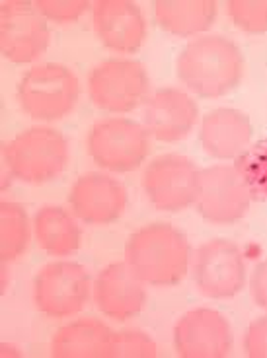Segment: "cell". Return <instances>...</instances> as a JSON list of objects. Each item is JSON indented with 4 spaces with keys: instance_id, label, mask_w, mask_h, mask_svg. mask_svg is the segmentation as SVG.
I'll use <instances>...</instances> for the list:
<instances>
[{
    "instance_id": "9",
    "label": "cell",
    "mask_w": 267,
    "mask_h": 358,
    "mask_svg": "<svg viewBox=\"0 0 267 358\" xmlns=\"http://www.w3.org/2000/svg\"><path fill=\"white\" fill-rule=\"evenodd\" d=\"M199 173L193 162L179 154H164L146 166L143 189L158 210L179 213L196 205Z\"/></svg>"
},
{
    "instance_id": "16",
    "label": "cell",
    "mask_w": 267,
    "mask_h": 358,
    "mask_svg": "<svg viewBox=\"0 0 267 358\" xmlns=\"http://www.w3.org/2000/svg\"><path fill=\"white\" fill-rule=\"evenodd\" d=\"M197 106L186 92L160 88L144 101L143 125L160 143H178L196 127Z\"/></svg>"
},
{
    "instance_id": "25",
    "label": "cell",
    "mask_w": 267,
    "mask_h": 358,
    "mask_svg": "<svg viewBox=\"0 0 267 358\" xmlns=\"http://www.w3.org/2000/svg\"><path fill=\"white\" fill-rule=\"evenodd\" d=\"M88 6L90 4L86 0H37L34 2V8L39 12V16L55 24L76 22L88 10Z\"/></svg>"
},
{
    "instance_id": "1",
    "label": "cell",
    "mask_w": 267,
    "mask_h": 358,
    "mask_svg": "<svg viewBox=\"0 0 267 358\" xmlns=\"http://www.w3.org/2000/svg\"><path fill=\"white\" fill-rule=\"evenodd\" d=\"M191 248L186 236L168 222H152L131 234L125 263L144 285L174 287L189 271Z\"/></svg>"
},
{
    "instance_id": "7",
    "label": "cell",
    "mask_w": 267,
    "mask_h": 358,
    "mask_svg": "<svg viewBox=\"0 0 267 358\" xmlns=\"http://www.w3.org/2000/svg\"><path fill=\"white\" fill-rule=\"evenodd\" d=\"M90 275L76 261H53L37 273L34 300L47 317L62 320L81 313L90 300Z\"/></svg>"
},
{
    "instance_id": "8",
    "label": "cell",
    "mask_w": 267,
    "mask_h": 358,
    "mask_svg": "<svg viewBox=\"0 0 267 358\" xmlns=\"http://www.w3.org/2000/svg\"><path fill=\"white\" fill-rule=\"evenodd\" d=\"M252 189L236 166H213L199 173L196 208L211 224H234L252 205Z\"/></svg>"
},
{
    "instance_id": "24",
    "label": "cell",
    "mask_w": 267,
    "mask_h": 358,
    "mask_svg": "<svg viewBox=\"0 0 267 358\" xmlns=\"http://www.w3.org/2000/svg\"><path fill=\"white\" fill-rule=\"evenodd\" d=\"M226 10L232 22L249 36L267 31V0H231Z\"/></svg>"
},
{
    "instance_id": "21",
    "label": "cell",
    "mask_w": 267,
    "mask_h": 358,
    "mask_svg": "<svg viewBox=\"0 0 267 358\" xmlns=\"http://www.w3.org/2000/svg\"><path fill=\"white\" fill-rule=\"evenodd\" d=\"M29 242V220L26 208L4 201L0 205V257L2 263L16 261Z\"/></svg>"
},
{
    "instance_id": "11",
    "label": "cell",
    "mask_w": 267,
    "mask_h": 358,
    "mask_svg": "<svg viewBox=\"0 0 267 358\" xmlns=\"http://www.w3.org/2000/svg\"><path fill=\"white\" fill-rule=\"evenodd\" d=\"M51 31L47 20L39 16L34 4L8 0L0 4V49L16 64L34 63L49 49Z\"/></svg>"
},
{
    "instance_id": "6",
    "label": "cell",
    "mask_w": 267,
    "mask_h": 358,
    "mask_svg": "<svg viewBox=\"0 0 267 358\" xmlns=\"http://www.w3.org/2000/svg\"><path fill=\"white\" fill-rule=\"evenodd\" d=\"M149 94V74L141 61L109 59L88 74L92 106L106 113H131Z\"/></svg>"
},
{
    "instance_id": "26",
    "label": "cell",
    "mask_w": 267,
    "mask_h": 358,
    "mask_svg": "<svg viewBox=\"0 0 267 358\" xmlns=\"http://www.w3.org/2000/svg\"><path fill=\"white\" fill-rule=\"evenodd\" d=\"M244 352L252 358H267V315L248 325L244 333Z\"/></svg>"
},
{
    "instance_id": "12",
    "label": "cell",
    "mask_w": 267,
    "mask_h": 358,
    "mask_svg": "<svg viewBox=\"0 0 267 358\" xmlns=\"http://www.w3.org/2000/svg\"><path fill=\"white\" fill-rule=\"evenodd\" d=\"M174 347L184 358H224L232 350L228 320L213 308H196L179 317Z\"/></svg>"
},
{
    "instance_id": "22",
    "label": "cell",
    "mask_w": 267,
    "mask_h": 358,
    "mask_svg": "<svg viewBox=\"0 0 267 358\" xmlns=\"http://www.w3.org/2000/svg\"><path fill=\"white\" fill-rule=\"evenodd\" d=\"M236 168L248 181L252 195L267 199V136L242 154Z\"/></svg>"
},
{
    "instance_id": "23",
    "label": "cell",
    "mask_w": 267,
    "mask_h": 358,
    "mask_svg": "<svg viewBox=\"0 0 267 358\" xmlns=\"http://www.w3.org/2000/svg\"><path fill=\"white\" fill-rule=\"evenodd\" d=\"M158 357V347L151 335L137 329L114 331L107 358H154Z\"/></svg>"
},
{
    "instance_id": "15",
    "label": "cell",
    "mask_w": 267,
    "mask_h": 358,
    "mask_svg": "<svg viewBox=\"0 0 267 358\" xmlns=\"http://www.w3.org/2000/svg\"><path fill=\"white\" fill-rule=\"evenodd\" d=\"M94 300L106 317L127 322L144 310L146 290L143 280L127 263H111L100 271L94 285Z\"/></svg>"
},
{
    "instance_id": "20",
    "label": "cell",
    "mask_w": 267,
    "mask_h": 358,
    "mask_svg": "<svg viewBox=\"0 0 267 358\" xmlns=\"http://www.w3.org/2000/svg\"><path fill=\"white\" fill-rule=\"evenodd\" d=\"M34 236L37 245L47 255L69 257L81 250L82 234L76 220L62 206H43L34 218Z\"/></svg>"
},
{
    "instance_id": "28",
    "label": "cell",
    "mask_w": 267,
    "mask_h": 358,
    "mask_svg": "<svg viewBox=\"0 0 267 358\" xmlns=\"http://www.w3.org/2000/svg\"><path fill=\"white\" fill-rule=\"evenodd\" d=\"M0 355H2V357H20L22 352H20V349H16V347L8 345V343H2V345H0Z\"/></svg>"
},
{
    "instance_id": "5",
    "label": "cell",
    "mask_w": 267,
    "mask_h": 358,
    "mask_svg": "<svg viewBox=\"0 0 267 358\" xmlns=\"http://www.w3.org/2000/svg\"><path fill=\"white\" fill-rule=\"evenodd\" d=\"M88 154L100 168L116 173L137 170L151 152V134L127 117H106L90 129Z\"/></svg>"
},
{
    "instance_id": "17",
    "label": "cell",
    "mask_w": 267,
    "mask_h": 358,
    "mask_svg": "<svg viewBox=\"0 0 267 358\" xmlns=\"http://www.w3.org/2000/svg\"><path fill=\"white\" fill-rule=\"evenodd\" d=\"M254 136V125L238 109L223 108L207 113L201 121L199 143L217 160H234L246 152Z\"/></svg>"
},
{
    "instance_id": "2",
    "label": "cell",
    "mask_w": 267,
    "mask_h": 358,
    "mask_svg": "<svg viewBox=\"0 0 267 358\" xmlns=\"http://www.w3.org/2000/svg\"><path fill=\"white\" fill-rule=\"evenodd\" d=\"M179 80L199 98H221L240 84L244 57L224 36H203L187 43L176 61Z\"/></svg>"
},
{
    "instance_id": "19",
    "label": "cell",
    "mask_w": 267,
    "mask_h": 358,
    "mask_svg": "<svg viewBox=\"0 0 267 358\" xmlns=\"http://www.w3.org/2000/svg\"><path fill=\"white\" fill-rule=\"evenodd\" d=\"M154 22L166 34L189 37L213 26L217 2L213 0H160L152 4Z\"/></svg>"
},
{
    "instance_id": "27",
    "label": "cell",
    "mask_w": 267,
    "mask_h": 358,
    "mask_svg": "<svg viewBox=\"0 0 267 358\" xmlns=\"http://www.w3.org/2000/svg\"><path fill=\"white\" fill-rule=\"evenodd\" d=\"M249 292L254 302L267 310V261L259 263L258 267L252 273V280H249Z\"/></svg>"
},
{
    "instance_id": "10",
    "label": "cell",
    "mask_w": 267,
    "mask_h": 358,
    "mask_svg": "<svg viewBox=\"0 0 267 358\" xmlns=\"http://www.w3.org/2000/svg\"><path fill=\"white\" fill-rule=\"evenodd\" d=\"M193 280L199 294L213 300H226L246 285V267L236 243L213 238L201 243L193 259Z\"/></svg>"
},
{
    "instance_id": "14",
    "label": "cell",
    "mask_w": 267,
    "mask_h": 358,
    "mask_svg": "<svg viewBox=\"0 0 267 358\" xmlns=\"http://www.w3.org/2000/svg\"><path fill=\"white\" fill-rule=\"evenodd\" d=\"M94 31L102 45L114 53H137L146 37L141 8L129 0H100L92 8Z\"/></svg>"
},
{
    "instance_id": "3",
    "label": "cell",
    "mask_w": 267,
    "mask_h": 358,
    "mask_svg": "<svg viewBox=\"0 0 267 358\" xmlns=\"http://www.w3.org/2000/svg\"><path fill=\"white\" fill-rule=\"evenodd\" d=\"M4 164L10 176L24 183H47L67 170L69 143L59 131L49 127L26 129L6 143Z\"/></svg>"
},
{
    "instance_id": "18",
    "label": "cell",
    "mask_w": 267,
    "mask_h": 358,
    "mask_svg": "<svg viewBox=\"0 0 267 358\" xmlns=\"http://www.w3.org/2000/svg\"><path fill=\"white\" fill-rule=\"evenodd\" d=\"M114 331L96 317H81L62 325L51 341L55 358H107Z\"/></svg>"
},
{
    "instance_id": "4",
    "label": "cell",
    "mask_w": 267,
    "mask_h": 358,
    "mask_svg": "<svg viewBox=\"0 0 267 358\" xmlns=\"http://www.w3.org/2000/svg\"><path fill=\"white\" fill-rule=\"evenodd\" d=\"M78 99L81 82L64 64H36L18 84L20 106L37 121H59L72 113Z\"/></svg>"
},
{
    "instance_id": "13",
    "label": "cell",
    "mask_w": 267,
    "mask_h": 358,
    "mask_svg": "<svg viewBox=\"0 0 267 358\" xmlns=\"http://www.w3.org/2000/svg\"><path fill=\"white\" fill-rule=\"evenodd\" d=\"M72 215L82 222L104 224L116 222L129 205V195L123 183L104 173H86L72 183L69 193Z\"/></svg>"
}]
</instances>
